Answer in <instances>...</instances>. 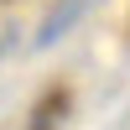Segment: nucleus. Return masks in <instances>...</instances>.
Returning a JSON list of instances; mask_svg holds the SVG:
<instances>
[{"mask_svg":"<svg viewBox=\"0 0 130 130\" xmlns=\"http://www.w3.org/2000/svg\"><path fill=\"white\" fill-rule=\"evenodd\" d=\"M89 5H99V0H62V5L52 10V16H47V26H42V37H37V47H52L57 37H68V26H73V21H78V16H83Z\"/></svg>","mask_w":130,"mask_h":130,"instance_id":"f257e3e1","label":"nucleus"}]
</instances>
